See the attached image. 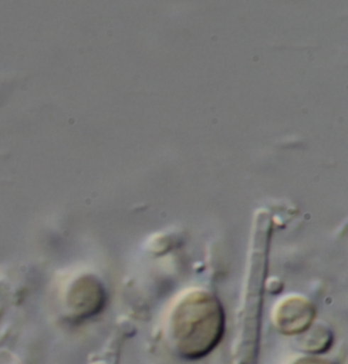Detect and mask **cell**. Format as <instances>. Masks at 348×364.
<instances>
[{
    "label": "cell",
    "instance_id": "cell-3",
    "mask_svg": "<svg viewBox=\"0 0 348 364\" xmlns=\"http://www.w3.org/2000/svg\"><path fill=\"white\" fill-rule=\"evenodd\" d=\"M294 364H332L329 361L323 360V359L319 358H303L296 361Z\"/></svg>",
    "mask_w": 348,
    "mask_h": 364
},
{
    "label": "cell",
    "instance_id": "cell-2",
    "mask_svg": "<svg viewBox=\"0 0 348 364\" xmlns=\"http://www.w3.org/2000/svg\"><path fill=\"white\" fill-rule=\"evenodd\" d=\"M316 310L305 299L287 298L275 312V324L285 333H298L307 330Z\"/></svg>",
    "mask_w": 348,
    "mask_h": 364
},
{
    "label": "cell",
    "instance_id": "cell-1",
    "mask_svg": "<svg viewBox=\"0 0 348 364\" xmlns=\"http://www.w3.org/2000/svg\"><path fill=\"white\" fill-rule=\"evenodd\" d=\"M224 328L223 308L209 291H190L170 314V338L179 353L187 358H200L210 353L223 337Z\"/></svg>",
    "mask_w": 348,
    "mask_h": 364
}]
</instances>
